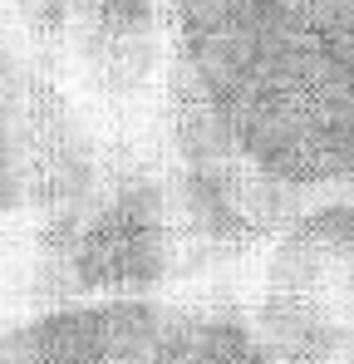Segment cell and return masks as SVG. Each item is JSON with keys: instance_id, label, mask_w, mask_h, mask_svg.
<instances>
[{"instance_id": "6", "label": "cell", "mask_w": 354, "mask_h": 364, "mask_svg": "<svg viewBox=\"0 0 354 364\" xmlns=\"http://www.w3.org/2000/svg\"><path fill=\"white\" fill-rule=\"evenodd\" d=\"M138 364H276L251 310L227 301L168 305L163 330Z\"/></svg>"}, {"instance_id": "5", "label": "cell", "mask_w": 354, "mask_h": 364, "mask_svg": "<svg viewBox=\"0 0 354 364\" xmlns=\"http://www.w3.org/2000/svg\"><path fill=\"white\" fill-rule=\"evenodd\" d=\"M55 89L40 69V50L0 15V217H30L35 207Z\"/></svg>"}, {"instance_id": "2", "label": "cell", "mask_w": 354, "mask_h": 364, "mask_svg": "<svg viewBox=\"0 0 354 364\" xmlns=\"http://www.w3.org/2000/svg\"><path fill=\"white\" fill-rule=\"evenodd\" d=\"M30 222V291L50 305L158 296L192 266L168 148L133 133L109 128L94 173L35 207Z\"/></svg>"}, {"instance_id": "3", "label": "cell", "mask_w": 354, "mask_h": 364, "mask_svg": "<svg viewBox=\"0 0 354 364\" xmlns=\"http://www.w3.org/2000/svg\"><path fill=\"white\" fill-rule=\"evenodd\" d=\"M84 104L128 123L163 99L173 55V0H79L59 40Z\"/></svg>"}, {"instance_id": "4", "label": "cell", "mask_w": 354, "mask_h": 364, "mask_svg": "<svg viewBox=\"0 0 354 364\" xmlns=\"http://www.w3.org/2000/svg\"><path fill=\"white\" fill-rule=\"evenodd\" d=\"M163 320L158 296L59 301L0 330V364H138Z\"/></svg>"}, {"instance_id": "1", "label": "cell", "mask_w": 354, "mask_h": 364, "mask_svg": "<svg viewBox=\"0 0 354 364\" xmlns=\"http://www.w3.org/2000/svg\"><path fill=\"white\" fill-rule=\"evenodd\" d=\"M163 148L222 173L261 232L354 187V0H173Z\"/></svg>"}]
</instances>
